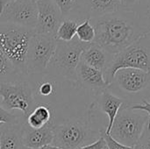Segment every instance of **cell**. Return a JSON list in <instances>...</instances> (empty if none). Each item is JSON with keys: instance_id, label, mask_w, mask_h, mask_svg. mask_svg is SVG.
<instances>
[{"instance_id": "cell-1", "label": "cell", "mask_w": 150, "mask_h": 149, "mask_svg": "<svg viewBox=\"0 0 150 149\" xmlns=\"http://www.w3.org/2000/svg\"><path fill=\"white\" fill-rule=\"evenodd\" d=\"M95 29L94 43L117 54L150 32V18L133 11H118L91 19Z\"/></svg>"}, {"instance_id": "cell-2", "label": "cell", "mask_w": 150, "mask_h": 149, "mask_svg": "<svg viewBox=\"0 0 150 149\" xmlns=\"http://www.w3.org/2000/svg\"><path fill=\"white\" fill-rule=\"evenodd\" d=\"M108 89L124 101V105L142 104L150 97V72L120 68L114 74Z\"/></svg>"}, {"instance_id": "cell-3", "label": "cell", "mask_w": 150, "mask_h": 149, "mask_svg": "<svg viewBox=\"0 0 150 149\" xmlns=\"http://www.w3.org/2000/svg\"><path fill=\"white\" fill-rule=\"evenodd\" d=\"M34 31L10 23H0V50L22 77L26 74V54Z\"/></svg>"}, {"instance_id": "cell-4", "label": "cell", "mask_w": 150, "mask_h": 149, "mask_svg": "<svg viewBox=\"0 0 150 149\" xmlns=\"http://www.w3.org/2000/svg\"><path fill=\"white\" fill-rule=\"evenodd\" d=\"M101 137L100 131H96L88 118L64 120L54 126L53 146L62 149H76L91 144Z\"/></svg>"}, {"instance_id": "cell-5", "label": "cell", "mask_w": 150, "mask_h": 149, "mask_svg": "<svg viewBox=\"0 0 150 149\" xmlns=\"http://www.w3.org/2000/svg\"><path fill=\"white\" fill-rule=\"evenodd\" d=\"M89 46L90 44L81 42L76 37L68 42L57 40L56 48L46 74L76 83V68L81 61L83 52Z\"/></svg>"}, {"instance_id": "cell-6", "label": "cell", "mask_w": 150, "mask_h": 149, "mask_svg": "<svg viewBox=\"0 0 150 149\" xmlns=\"http://www.w3.org/2000/svg\"><path fill=\"white\" fill-rule=\"evenodd\" d=\"M120 68H136L150 72V32L114 55L109 68L104 74L108 85Z\"/></svg>"}, {"instance_id": "cell-7", "label": "cell", "mask_w": 150, "mask_h": 149, "mask_svg": "<svg viewBox=\"0 0 150 149\" xmlns=\"http://www.w3.org/2000/svg\"><path fill=\"white\" fill-rule=\"evenodd\" d=\"M142 111L124 105L119 111L110 135L118 142L134 148L149 123V116Z\"/></svg>"}, {"instance_id": "cell-8", "label": "cell", "mask_w": 150, "mask_h": 149, "mask_svg": "<svg viewBox=\"0 0 150 149\" xmlns=\"http://www.w3.org/2000/svg\"><path fill=\"white\" fill-rule=\"evenodd\" d=\"M0 105L8 112L19 111L25 119L38 105L34 98V86L24 79L0 83Z\"/></svg>"}, {"instance_id": "cell-9", "label": "cell", "mask_w": 150, "mask_h": 149, "mask_svg": "<svg viewBox=\"0 0 150 149\" xmlns=\"http://www.w3.org/2000/svg\"><path fill=\"white\" fill-rule=\"evenodd\" d=\"M57 45L55 37L35 33L32 36L26 54V74H46Z\"/></svg>"}, {"instance_id": "cell-10", "label": "cell", "mask_w": 150, "mask_h": 149, "mask_svg": "<svg viewBox=\"0 0 150 149\" xmlns=\"http://www.w3.org/2000/svg\"><path fill=\"white\" fill-rule=\"evenodd\" d=\"M37 17L36 1L12 0L4 7L0 14V23H10L34 31Z\"/></svg>"}, {"instance_id": "cell-11", "label": "cell", "mask_w": 150, "mask_h": 149, "mask_svg": "<svg viewBox=\"0 0 150 149\" xmlns=\"http://www.w3.org/2000/svg\"><path fill=\"white\" fill-rule=\"evenodd\" d=\"M120 10L119 0H78L69 18L79 23L85 19H96Z\"/></svg>"}, {"instance_id": "cell-12", "label": "cell", "mask_w": 150, "mask_h": 149, "mask_svg": "<svg viewBox=\"0 0 150 149\" xmlns=\"http://www.w3.org/2000/svg\"><path fill=\"white\" fill-rule=\"evenodd\" d=\"M38 17L35 33L55 37L56 32L63 21L59 7L52 0H37Z\"/></svg>"}, {"instance_id": "cell-13", "label": "cell", "mask_w": 150, "mask_h": 149, "mask_svg": "<svg viewBox=\"0 0 150 149\" xmlns=\"http://www.w3.org/2000/svg\"><path fill=\"white\" fill-rule=\"evenodd\" d=\"M75 84L86 90L93 91L95 94L107 89L109 86L102 71L90 67L82 60L76 68Z\"/></svg>"}, {"instance_id": "cell-14", "label": "cell", "mask_w": 150, "mask_h": 149, "mask_svg": "<svg viewBox=\"0 0 150 149\" xmlns=\"http://www.w3.org/2000/svg\"><path fill=\"white\" fill-rule=\"evenodd\" d=\"M54 125L55 122L54 119L41 128L33 129L25 122L22 137L23 146L31 149H40L43 147L51 145L54 139Z\"/></svg>"}, {"instance_id": "cell-15", "label": "cell", "mask_w": 150, "mask_h": 149, "mask_svg": "<svg viewBox=\"0 0 150 149\" xmlns=\"http://www.w3.org/2000/svg\"><path fill=\"white\" fill-rule=\"evenodd\" d=\"M95 105L108 117V125L105 130L106 134H110L114 119L124 105V101L114 95L108 88L95 94Z\"/></svg>"}, {"instance_id": "cell-16", "label": "cell", "mask_w": 150, "mask_h": 149, "mask_svg": "<svg viewBox=\"0 0 150 149\" xmlns=\"http://www.w3.org/2000/svg\"><path fill=\"white\" fill-rule=\"evenodd\" d=\"M114 55L93 42L83 52L81 60L90 67L105 74L109 68Z\"/></svg>"}, {"instance_id": "cell-17", "label": "cell", "mask_w": 150, "mask_h": 149, "mask_svg": "<svg viewBox=\"0 0 150 149\" xmlns=\"http://www.w3.org/2000/svg\"><path fill=\"white\" fill-rule=\"evenodd\" d=\"M24 124H4L0 126V149L23 148Z\"/></svg>"}, {"instance_id": "cell-18", "label": "cell", "mask_w": 150, "mask_h": 149, "mask_svg": "<svg viewBox=\"0 0 150 149\" xmlns=\"http://www.w3.org/2000/svg\"><path fill=\"white\" fill-rule=\"evenodd\" d=\"M54 119V111L48 104H38L26 117L25 124L33 129H39Z\"/></svg>"}, {"instance_id": "cell-19", "label": "cell", "mask_w": 150, "mask_h": 149, "mask_svg": "<svg viewBox=\"0 0 150 149\" xmlns=\"http://www.w3.org/2000/svg\"><path fill=\"white\" fill-rule=\"evenodd\" d=\"M22 77L12 63L0 50V83H12L20 80Z\"/></svg>"}, {"instance_id": "cell-20", "label": "cell", "mask_w": 150, "mask_h": 149, "mask_svg": "<svg viewBox=\"0 0 150 149\" xmlns=\"http://www.w3.org/2000/svg\"><path fill=\"white\" fill-rule=\"evenodd\" d=\"M80 23L72 18H63V21L60 25L55 38L62 41H71L76 35V29Z\"/></svg>"}, {"instance_id": "cell-21", "label": "cell", "mask_w": 150, "mask_h": 149, "mask_svg": "<svg viewBox=\"0 0 150 149\" xmlns=\"http://www.w3.org/2000/svg\"><path fill=\"white\" fill-rule=\"evenodd\" d=\"M95 29L92 25L91 19H85L82 23H80L76 29V37L83 43L91 44L95 40Z\"/></svg>"}, {"instance_id": "cell-22", "label": "cell", "mask_w": 150, "mask_h": 149, "mask_svg": "<svg viewBox=\"0 0 150 149\" xmlns=\"http://www.w3.org/2000/svg\"><path fill=\"white\" fill-rule=\"evenodd\" d=\"M25 119L22 114H14L11 112H8L0 105V126L4 124H20L25 123Z\"/></svg>"}, {"instance_id": "cell-23", "label": "cell", "mask_w": 150, "mask_h": 149, "mask_svg": "<svg viewBox=\"0 0 150 149\" xmlns=\"http://www.w3.org/2000/svg\"><path fill=\"white\" fill-rule=\"evenodd\" d=\"M34 91L40 97H50L55 93V85L53 81H43L34 87ZM34 92V93H35Z\"/></svg>"}, {"instance_id": "cell-24", "label": "cell", "mask_w": 150, "mask_h": 149, "mask_svg": "<svg viewBox=\"0 0 150 149\" xmlns=\"http://www.w3.org/2000/svg\"><path fill=\"white\" fill-rule=\"evenodd\" d=\"M52 1L59 7L63 16V18H67L75 9L78 0H52Z\"/></svg>"}, {"instance_id": "cell-25", "label": "cell", "mask_w": 150, "mask_h": 149, "mask_svg": "<svg viewBox=\"0 0 150 149\" xmlns=\"http://www.w3.org/2000/svg\"><path fill=\"white\" fill-rule=\"evenodd\" d=\"M100 134L105 141L107 149H134V148L125 146V145L116 141L110 134H106L105 133V131H100Z\"/></svg>"}, {"instance_id": "cell-26", "label": "cell", "mask_w": 150, "mask_h": 149, "mask_svg": "<svg viewBox=\"0 0 150 149\" xmlns=\"http://www.w3.org/2000/svg\"><path fill=\"white\" fill-rule=\"evenodd\" d=\"M134 149H150V127H146Z\"/></svg>"}, {"instance_id": "cell-27", "label": "cell", "mask_w": 150, "mask_h": 149, "mask_svg": "<svg viewBox=\"0 0 150 149\" xmlns=\"http://www.w3.org/2000/svg\"><path fill=\"white\" fill-rule=\"evenodd\" d=\"M131 109L133 110H138V111H142L145 112L148 116H149V123H148V127H150V103L148 101H143L142 104H135V105H132L130 106Z\"/></svg>"}, {"instance_id": "cell-28", "label": "cell", "mask_w": 150, "mask_h": 149, "mask_svg": "<svg viewBox=\"0 0 150 149\" xmlns=\"http://www.w3.org/2000/svg\"><path fill=\"white\" fill-rule=\"evenodd\" d=\"M76 149H106V143H105V139L101 136L95 142L89 144V145H86V146L80 147V148Z\"/></svg>"}, {"instance_id": "cell-29", "label": "cell", "mask_w": 150, "mask_h": 149, "mask_svg": "<svg viewBox=\"0 0 150 149\" xmlns=\"http://www.w3.org/2000/svg\"><path fill=\"white\" fill-rule=\"evenodd\" d=\"M11 1H12V0H0V14H1V12H2V11H3V9H4V7L8 3H10Z\"/></svg>"}, {"instance_id": "cell-30", "label": "cell", "mask_w": 150, "mask_h": 149, "mask_svg": "<svg viewBox=\"0 0 150 149\" xmlns=\"http://www.w3.org/2000/svg\"><path fill=\"white\" fill-rule=\"evenodd\" d=\"M40 149H62V148H60L54 147V146H53V145H48V146L43 147L42 148H40Z\"/></svg>"}, {"instance_id": "cell-31", "label": "cell", "mask_w": 150, "mask_h": 149, "mask_svg": "<svg viewBox=\"0 0 150 149\" xmlns=\"http://www.w3.org/2000/svg\"><path fill=\"white\" fill-rule=\"evenodd\" d=\"M22 149H31V148H25V147H23V148Z\"/></svg>"}, {"instance_id": "cell-32", "label": "cell", "mask_w": 150, "mask_h": 149, "mask_svg": "<svg viewBox=\"0 0 150 149\" xmlns=\"http://www.w3.org/2000/svg\"><path fill=\"white\" fill-rule=\"evenodd\" d=\"M34 1H37V0H34Z\"/></svg>"}, {"instance_id": "cell-33", "label": "cell", "mask_w": 150, "mask_h": 149, "mask_svg": "<svg viewBox=\"0 0 150 149\" xmlns=\"http://www.w3.org/2000/svg\"><path fill=\"white\" fill-rule=\"evenodd\" d=\"M106 149H107V148H106Z\"/></svg>"}]
</instances>
